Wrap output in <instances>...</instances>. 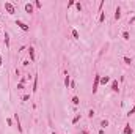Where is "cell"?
<instances>
[{
	"instance_id": "1",
	"label": "cell",
	"mask_w": 135,
	"mask_h": 134,
	"mask_svg": "<svg viewBox=\"0 0 135 134\" xmlns=\"http://www.w3.org/2000/svg\"><path fill=\"white\" fill-rule=\"evenodd\" d=\"M3 8L7 10V13H8V14H14V13H16V8H14V5L11 3V2H5Z\"/></svg>"
},
{
	"instance_id": "2",
	"label": "cell",
	"mask_w": 135,
	"mask_h": 134,
	"mask_svg": "<svg viewBox=\"0 0 135 134\" xmlns=\"http://www.w3.org/2000/svg\"><path fill=\"white\" fill-rule=\"evenodd\" d=\"M101 84V76L94 74V82H93V93H97V87Z\"/></svg>"
},
{
	"instance_id": "3",
	"label": "cell",
	"mask_w": 135,
	"mask_h": 134,
	"mask_svg": "<svg viewBox=\"0 0 135 134\" xmlns=\"http://www.w3.org/2000/svg\"><path fill=\"white\" fill-rule=\"evenodd\" d=\"M16 25L19 27L21 30H24V32H28V30H30V27H28L24 21H21V19H17V21H16Z\"/></svg>"
},
{
	"instance_id": "4",
	"label": "cell",
	"mask_w": 135,
	"mask_h": 134,
	"mask_svg": "<svg viewBox=\"0 0 135 134\" xmlns=\"http://www.w3.org/2000/svg\"><path fill=\"white\" fill-rule=\"evenodd\" d=\"M28 55H30V60L32 62H36V54H35V48L33 46H28Z\"/></svg>"
},
{
	"instance_id": "5",
	"label": "cell",
	"mask_w": 135,
	"mask_h": 134,
	"mask_svg": "<svg viewBox=\"0 0 135 134\" xmlns=\"http://www.w3.org/2000/svg\"><path fill=\"white\" fill-rule=\"evenodd\" d=\"M111 92H113V93H118V92H119V84H118V80H111Z\"/></svg>"
},
{
	"instance_id": "6",
	"label": "cell",
	"mask_w": 135,
	"mask_h": 134,
	"mask_svg": "<svg viewBox=\"0 0 135 134\" xmlns=\"http://www.w3.org/2000/svg\"><path fill=\"white\" fill-rule=\"evenodd\" d=\"M122 134H133V128L130 125H124V129H122Z\"/></svg>"
},
{
	"instance_id": "7",
	"label": "cell",
	"mask_w": 135,
	"mask_h": 134,
	"mask_svg": "<svg viewBox=\"0 0 135 134\" xmlns=\"http://www.w3.org/2000/svg\"><path fill=\"white\" fill-rule=\"evenodd\" d=\"M24 8H25V11H27L28 14H32L33 11H35V5H33V3H25V7H24Z\"/></svg>"
},
{
	"instance_id": "8",
	"label": "cell",
	"mask_w": 135,
	"mask_h": 134,
	"mask_svg": "<svg viewBox=\"0 0 135 134\" xmlns=\"http://www.w3.org/2000/svg\"><path fill=\"white\" fill-rule=\"evenodd\" d=\"M14 120H16V123H17V131L22 132V126H21V121H19V117H17V114H14Z\"/></svg>"
},
{
	"instance_id": "9",
	"label": "cell",
	"mask_w": 135,
	"mask_h": 134,
	"mask_svg": "<svg viewBox=\"0 0 135 134\" xmlns=\"http://www.w3.org/2000/svg\"><path fill=\"white\" fill-rule=\"evenodd\" d=\"M108 82H110V77H108V76H101V84H102V85L108 84Z\"/></svg>"
},
{
	"instance_id": "10",
	"label": "cell",
	"mask_w": 135,
	"mask_h": 134,
	"mask_svg": "<svg viewBox=\"0 0 135 134\" xmlns=\"http://www.w3.org/2000/svg\"><path fill=\"white\" fill-rule=\"evenodd\" d=\"M32 90H33V93L38 90V76H35V79H33V88Z\"/></svg>"
},
{
	"instance_id": "11",
	"label": "cell",
	"mask_w": 135,
	"mask_h": 134,
	"mask_svg": "<svg viewBox=\"0 0 135 134\" xmlns=\"http://www.w3.org/2000/svg\"><path fill=\"white\" fill-rule=\"evenodd\" d=\"M69 85H71V77H69V74L66 73V77H64V87H66V88H68Z\"/></svg>"
},
{
	"instance_id": "12",
	"label": "cell",
	"mask_w": 135,
	"mask_h": 134,
	"mask_svg": "<svg viewBox=\"0 0 135 134\" xmlns=\"http://www.w3.org/2000/svg\"><path fill=\"white\" fill-rule=\"evenodd\" d=\"M119 17H121V8H119V7H116V10H115V19L118 21Z\"/></svg>"
},
{
	"instance_id": "13",
	"label": "cell",
	"mask_w": 135,
	"mask_h": 134,
	"mask_svg": "<svg viewBox=\"0 0 135 134\" xmlns=\"http://www.w3.org/2000/svg\"><path fill=\"white\" fill-rule=\"evenodd\" d=\"M121 36H122V39H126V41H127V39H130V33H129L127 30H124L121 33Z\"/></svg>"
},
{
	"instance_id": "14",
	"label": "cell",
	"mask_w": 135,
	"mask_h": 134,
	"mask_svg": "<svg viewBox=\"0 0 135 134\" xmlns=\"http://www.w3.org/2000/svg\"><path fill=\"white\" fill-rule=\"evenodd\" d=\"M71 33H72V38H74V39H79V38H80V33H79V30H75V28H72Z\"/></svg>"
},
{
	"instance_id": "15",
	"label": "cell",
	"mask_w": 135,
	"mask_h": 134,
	"mask_svg": "<svg viewBox=\"0 0 135 134\" xmlns=\"http://www.w3.org/2000/svg\"><path fill=\"white\" fill-rule=\"evenodd\" d=\"M72 104H74V106H79V104H80V98L79 96H72Z\"/></svg>"
},
{
	"instance_id": "16",
	"label": "cell",
	"mask_w": 135,
	"mask_h": 134,
	"mask_svg": "<svg viewBox=\"0 0 135 134\" xmlns=\"http://www.w3.org/2000/svg\"><path fill=\"white\" fill-rule=\"evenodd\" d=\"M80 118H82V115H80V114H77V115H75V117L72 118V125H77L79 121H80Z\"/></svg>"
},
{
	"instance_id": "17",
	"label": "cell",
	"mask_w": 135,
	"mask_h": 134,
	"mask_svg": "<svg viewBox=\"0 0 135 134\" xmlns=\"http://www.w3.org/2000/svg\"><path fill=\"white\" fill-rule=\"evenodd\" d=\"M108 126V120H101V129H105V128H107Z\"/></svg>"
},
{
	"instance_id": "18",
	"label": "cell",
	"mask_w": 135,
	"mask_h": 134,
	"mask_svg": "<svg viewBox=\"0 0 135 134\" xmlns=\"http://www.w3.org/2000/svg\"><path fill=\"white\" fill-rule=\"evenodd\" d=\"M105 17H107V16H105V11H101V14H99V22H104Z\"/></svg>"
},
{
	"instance_id": "19",
	"label": "cell",
	"mask_w": 135,
	"mask_h": 134,
	"mask_svg": "<svg viewBox=\"0 0 135 134\" xmlns=\"http://www.w3.org/2000/svg\"><path fill=\"white\" fill-rule=\"evenodd\" d=\"M5 44H7V48L10 49V35L5 33Z\"/></svg>"
},
{
	"instance_id": "20",
	"label": "cell",
	"mask_w": 135,
	"mask_h": 134,
	"mask_svg": "<svg viewBox=\"0 0 135 134\" xmlns=\"http://www.w3.org/2000/svg\"><path fill=\"white\" fill-rule=\"evenodd\" d=\"M122 60H124V63H126V65H130V63H132V59H130V57H127V55H126Z\"/></svg>"
},
{
	"instance_id": "21",
	"label": "cell",
	"mask_w": 135,
	"mask_h": 134,
	"mask_svg": "<svg viewBox=\"0 0 135 134\" xmlns=\"http://www.w3.org/2000/svg\"><path fill=\"white\" fill-rule=\"evenodd\" d=\"M88 117H90V118H93V117H94V110H93V109H90V110H88Z\"/></svg>"
},
{
	"instance_id": "22",
	"label": "cell",
	"mask_w": 135,
	"mask_h": 134,
	"mask_svg": "<svg viewBox=\"0 0 135 134\" xmlns=\"http://www.w3.org/2000/svg\"><path fill=\"white\" fill-rule=\"evenodd\" d=\"M135 114V104H133V107L130 109V110H129V112H127V115H129V117H130V115H133Z\"/></svg>"
},
{
	"instance_id": "23",
	"label": "cell",
	"mask_w": 135,
	"mask_h": 134,
	"mask_svg": "<svg viewBox=\"0 0 135 134\" xmlns=\"http://www.w3.org/2000/svg\"><path fill=\"white\" fill-rule=\"evenodd\" d=\"M35 7H36V8L39 10L41 7H43V5H41V2H39V0H36V2H35Z\"/></svg>"
},
{
	"instance_id": "24",
	"label": "cell",
	"mask_w": 135,
	"mask_h": 134,
	"mask_svg": "<svg viewBox=\"0 0 135 134\" xmlns=\"http://www.w3.org/2000/svg\"><path fill=\"white\" fill-rule=\"evenodd\" d=\"M72 5H75V2H74V0H69V3H68V8H71Z\"/></svg>"
},
{
	"instance_id": "25",
	"label": "cell",
	"mask_w": 135,
	"mask_h": 134,
	"mask_svg": "<svg viewBox=\"0 0 135 134\" xmlns=\"http://www.w3.org/2000/svg\"><path fill=\"white\" fill-rule=\"evenodd\" d=\"M30 100V95H24V98H22V101H28Z\"/></svg>"
},
{
	"instance_id": "26",
	"label": "cell",
	"mask_w": 135,
	"mask_h": 134,
	"mask_svg": "<svg viewBox=\"0 0 135 134\" xmlns=\"http://www.w3.org/2000/svg\"><path fill=\"white\" fill-rule=\"evenodd\" d=\"M7 123H8V126H13V120H11V118H7Z\"/></svg>"
},
{
	"instance_id": "27",
	"label": "cell",
	"mask_w": 135,
	"mask_h": 134,
	"mask_svg": "<svg viewBox=\"0 0 135 134\" xmlns=\"http://www.w3.org/2000/svg\"><path fill=\"white\" fill-rule=\"evenodd\" d=\"M75 8H77L79 11H82V5H80V2H79V3H75Z\"/></svg>"
},
{
	"instance_id": "28",
	"label": "cell",
	"mask_w": 135,
	"mask_h": 134,
	"mask_svg": "<svg viewBox=\"0 0 135 134\" xmlns=\"http://www.w3.org/2000/svg\"><path fill=\"white\" fill-rule=\"evenodd\" d=\"M69 87H71V88H75V82H74V80H71V85H69Z\"/></svg>"
},
{
	"instance_id": "29",
	"label": "cell",
	"mask_w": 135,
	"mask_h": 134,
	"mask_svg": "<svg viewBox=\"0 0 135 134\" xmlns=\"http://www.w3.org/2000/svg\"><path fill=\"white\" fill-rule=\"evenodd\" d=\"M133 22H135V16L132 17V19H130V21H129V24H133Z\"/></svg>"
},
{
	"instance_id": "30",
	"label": "cell",
	"mask_w": 135,
	"mask_h": 134,
	"mask_svg": "<svg viewBox=\"0 0 135 134\" xmlns=\"http://www.w3.org/2000/svg\"><path fill=\"white\" fill-rule=\"evenodd\" d=\"M2 65H3V57L0 55V66H2Z\"/></svg>"
},
{
	"instance_id": "31",
	"label": "cell",
	"mask_w": 135,
	"mask_h": 134,
	"mask_svg": "<svg viewBox=\"0 0 135 134\" xmlns=\"http://www.w3.org/2000/svg\"><path fill=\"white\" fill-rule=\"evenodd\" d=\"M80 134H90V132H88V131H86V129H83V131H82V132H80Z\"/></svg>"
},
{
	"instance_id": "32",
	"label": "cell",
	"mask_w": 135,
	"mask_h": 134,
	"mask_svg": "<svg viewBox=\"0 0 135 134\" xmlns=\"http://www.w3.org/2000/svg\"><path fill=\"white\" fill-rule=\"evenodd\" d=\"M52 134H57V132H55V131H54V132H52Z\"/></svg>"
}]
</instances>
